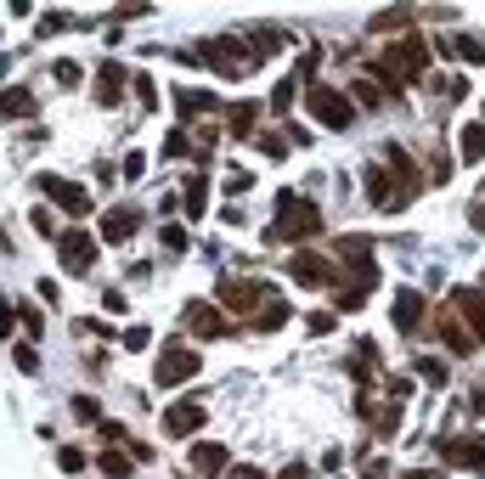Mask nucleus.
<instances>
[{"mask_svg":"<svg viewBox=\"0 0 485 479\" xmlns=\"http://www.w3.org/2000/svg\"><path fill=\"white\" fill-rule=\"evenodd\" d=\"M429 57H435V40H423V35H401L396 45H384L378 51V80H384L389 90L401 97V85H412V80H423L429 73Z\"/></svg>","mask_w":485,"mask_h":479,"instance_id":"1","label":"nucleus"},{"mask_svg":"<svg viewBox=\"0 0 485 479\" xmlns=\"http://www.w3.org/2000/svg\"><path fill=\"white\" fill-rule=\"evenodd\" d=\"M322 237V209L299 192H277V220L266 226V243H311Z\"/></svg>","mask_w":485,"mask_h":479,"instance_id":"2","label":"nucleus"},{"mask_svg":"<svg viewBox=\"0 0 485 479\" xmlns=\"http://www.w3.org/2000/svg\"><path fill=\"white\" fill-rule=\"evenodd\" d=\"M192 57L209 63L215 73H226V80H242V73L254 68V45H242V35H215V40H204Z\"/></svg>","mask_w":485,"mask_h":479,"instance_id":"3","label":"nucleus"},{"mask_svg":"<svg viewBox=\"0 0 485 479\" xmlns=\"http://www.w3.org/2000/svg\"><path fill=\"white\" fill-rule=\"evenodd\" d=\"M305 113H311L322 130H350V119H356V102H350V90L311 85V90H305Z\"/></svg>","mask_w":485,"mask_h":479,"instance_id":"4","label":"nucleus"},{"mask_svg":"<svg viewBox=\"0 0 485 479\" xmlns=\"http://www.w3.org/2000/svg\"><path fill=\"white\" fill-rule=\"evenodd\" d=\"M198 373H204L198 350H181V344H164V350H158V361H153V383H158V390H175V383H192Z\"/></svg>","mask_w":485,"mask_h":479,"instance_id":"5","label":"nucleus"},{"mask_svg":"<svg viewBox=\"0 0 485 479\" xmlns=\"http://www.w3.org/2000/svg\"><path fill=\"white\" fill-rule=\"evenodd\" d=\"M35 187H40L45 197H51V204L68 214V220H85V214H90V192L80 187V181H68V175H51V169H45V175H35Z\"/></svg>","mask_w":485,"mask_h":479,"instance_id":"6","label":"nucleus"},{"mask_svg":"<svg viewBox=\"0 0 485 479\" xmlns=\"http://www.w3.org/2000/svg\"><path fill=\"white\" fill-rule=\"evenodd\" d=\"M209 423V400L204 395H181L170 412H164V435L170 440H187V435H198V429Z\"/></svg>","mask_w":485,"mask_h":479,"instance_id":"7","label":"nucleus"},{"mask_svg":"<svg viewBox=\"0 0 485 479\" xmlns=\"http://www.w3.org/2000/svg\"><path fill=\"white\" fill-rule=\"evenodd\" d=\"M389 316H396V333L418 338L429 328V299H423L418 288H396V299H389Z\"/></svg>","mask_w":485,"mask_h":479,"instance_id":"8","label":"nucleus"},{"mask_svg":"<svg viewBox=\"0 0 485 479\" xmlns=\"http://www.w3.org/2000/svg\"><path fill=\"white\" fill-rule=\"evenodd\" d=\"M96 243L102 237H90V231H63V237H57V259H63V271H73V276H85L90 266H96Z\"/></svg>","mask_w":485,"mask_h":479,"instance_id":"9","label":"nucleus"},{"mask_svg":"<svg viewBox=\"0 0 485 479\" xmlns=\"http://www.w3.org/2000/svg\"><path fill=\"white\" fill-rule=\"evenodd\" d=\"M282 271L294 276L299 288H339V271H333L322 254H305V249H299V254H288V266H282Z\"/></svg>","mask_w":485,"mask_h":479,"instance_id":"10","label":"nucleus"},{"mask_svg":"<svg viewBox=\"0 0 485 479\" xmlns=\"http://www.w3.org/2000/svg\"><path fill=\"white\" fill-rule=\"evenodd\" d=\"M435 333H441V344H446L451 355H474V350H480V338L463 328V316L451 311V305H441V311H435Z\"/></svg>","mask_w":485,"mask_h":479,"instance_id":"11","label":"nucleus"},{"mask_svg":"<svg viewBox=\"0 0 485 479\" xmlns=\"http://www.w3.org/2000/svg\"><path fill=\"white\" fill-rule=\"evenodd\" d=\"M441 468H485V440L480 435H458V440H441Z\"/></svg>","mask_w":485,"mask_h":479,"instance_id":"12","label":"nucleus"},{"mask_svg":"<svg viewBox=\"0 0 485 479\" xmlns=\"http://www.w3.org/2000/svg\"><path fill=\"white\" fill-rule=\"evenodd\" d=\"M446 305L463 316V328L485 344V288H451V299H446Z\"/></svg>","mask_w":485,"mask_h":479,"instance_id":"13","label":"nucleus"},{"mask_svg":"<svg viewBox=\"0 0 485 479\" xmlns=\"http://www.w3.org/2000/svg\"><path fill=\"white\" fill-rule=\"evenodd\" d=\"M181 316H187V328L198 338H226V333H232V328H226V311H220V305H209V299H192Z\"/></svg>","mask_w":485,"mask_h":479,"instance_id":"14","label":"nucleus"},{"mask_svg":"<svg viewBox=\"0 0 485 479\" xmlns=\"http://www.w3.org/2000/svg\"><path fill=\"white\" fill-rule=\"evenodd\" d=\"M135 231H142V209L135 204H113L102 214V243H130Z\"/></svg>","mask_w":485,"mask_h":479,"instance_id":"15","label":"nucleus"},{"mask_svg":"<svg viewBox=\"0 0 485 479\" xmlns=\"http://www.w3.org/2000/svg\"><path fill=\"white\" fill-rule=\"evenodd\" d=\"M260 282H220L215 288V305L220 311H260Z\"/></svg>","mask_w":485,"mask_h":479,"instance_id":"16","label":"nucleus"},{"mask_svg":"<svg viewBox=\"0 0 485 479\" xmlns=\"http://www.w3.org/2000/svg\"><path fill=\"white\" fill-rule=\"evenodd\" d=\"M226 468H232V452H226L220 440H198V445H192V474L215 479V474H226Z\"/></svg>","mask_w":485,"mask_h":479,"instance_id":"17","label":"nucleus"},{"mask_svg":"<svg viewBox=\"0 0 485 479\" xmlns=\"http://www.w3.org/2000/svg\"><path fill=\"white\" fill-rule=\"evenodd\" d=\"M96 102H102V107H119V102H125V63H119V57H108V63L96 68Z\"/></svg>","mask_w":485,"mask_h":479,"instance_id":"18","label":"nucleus"},{"mask_svg":"<svg viewBox=\"0 0 485 479\" xmlns=\"http://www.w3.org/2000/svg\"><path fill=\"white\" fill-rule=\"evenodd\" d=\"M254 125H260V102L242 97L226 107V135H237V142H254Z\"/></svg>","mask_w":485,"mask_h":479,"instance_id":"19","label":"nucleus"},{"mask_svg":"<svg viewBox=\"0 0 485 479\" xmlns=\"http://www.w3.org/2000/svg\"><path fill=\"white\" fill-rule=\"evenodd\" d=\"M175 113H181V119L220 113V97H215V90H198V85H181V90H175Z\"/></svg>","mask_w":485,"mask_h":479,"instance_id":"20","label":"nucleus"},{"mask_svg":"<svg viewBox=\"0 0 485 479\" xmlns=\"http://www.w3.org/2000/svg\"><path fill=\"white\" fill-rule=\"evenodd\" d=\"M0 119H12V125H18V119H35V90H28V85H6V90H0Z\"/></svg>","mask_w":485,"mask_h":479,"instance_id":"21","label":"nucleus"},{"mask_svg":"<svg viewBox=\"0 0 485 479\" xmlns=\"http://www.w3.org/2000/svg\"><path fill=\"white\" fill-rule=\"evenodd\" d=\"M181 209H187V220H204L209 214V175H187V192H181Z\"/></svg>","mask_w":485,"mask_h":479,"instance_id":"22","label":"nucleus"},{"mask_svg":"<svg viewBox=\"0 0 485 479\" xmlns=\"http://www.w3.org/2000/svg\"><path fill=\"white\" fill-rule=\"evenodd\" d=\"M441 57H463V63H485V35H458V40H435Z\"/></svg>","mask_w":485,"mask_h":479,"instance_id":"23","label":"nucleus"},{"mask_svg":"<svg viewBox=\"0 0 485 479\" xmlns=\"http://www.w3.org/2000/svg\"><path fill=\"white\" fill-rule=\"evenodd\" d=\"M458 158L463 164H480L485 158V125H480V119H468V125L458 130Z\"/></svg>","mask_w":485,"mask_h":479,"instance_id":"24","label":"nucleus"},{"mask_svg":"<svg viewBox=\"0 0 485 479\" xmlns=\"http://www.w3.org/2000/svg\"><path fill=\"white\" fill-rule=\"evenodd\" d=\"M288 305L282 299H271V305H260V311H254V333H277V328H288Z\"/></svg>","mask_w":485,"mask_h":479,"instance_id":"25","label":"nucleus"},{"mask_svg":"<svg viewBox=\"0 0 485 479\" xmlns=\"http://www.w3.org/2000/svg\"><path fill=\"white\" fill-rule=\"evenodd\" d=\"M63 28H80V18H73V12H45V18L35 23V35L51 40V35H63Z\"/></svg>","mask_w":485,"mask_h":479,"instance_id":"26","label":"nucleus"},{"mask_svg":"<svg viewBox=\"0 0 485 479\" xmlns=\"http://www.w3.org/2000/svg\"><path fill=\"white\" fill-rule=\"evenodd\" d=\"M28 226H35V231H40V237H51V243H57V237H63V226H57V214H51V209H45V204H35V209H28Z\"/></svg>","mask_w":485,"mask_h":479,"instance_id":"27","label":"nucleus"},{"mask_svg":"<svg viewBox=\"0 0 485 479\" xmlns=\"http://www.w3.org/2000/svg\"><path fill=\"white\" fill-rule=\"evenodd\" d=\"M51 80H57V85H68V90H73V85H85V68H80V63H73V57H57V63H51Z\"/></svg>","mask_w":485,"mask_h":479,"instance_id":"28","label":"nucleus"},{"mask_svg":"<svg viewBox=\"0 0 485 479\" xmlns=\"http://www.w3.org/2000/svg\"><path fill=\"white\" fill-rule=\"evenodd\" d=\"M18 316H23V328H28V344H40V333H45L40 305H35V299H18Z\"/></svg>","mask_w":485,"mask_h":479,"instance_id":"29","label":"nucleus"},{"mask_svg":"<svg viewBox=\"0 0 485 479\" xmlns=\"http://www.w3.org/2000/svg\"><path fill=\"white\" fill-rule=\"evenodd\" d=\"M57 468H63V474H85L90 457L80 452V445H57Z\"/></svg>","mask_w":485,"mask_h":479,"instance_id":"30","label":"nucleus"},{"mask_svg":"<svg viewBox=\"0 0 485 479\" xmlns=\"http://www.w3.org/2000/svg\"><path fill=\"white\" fill-rule=\"evenodd\" d=\"M333 328H339V311H311V316H305V333H311V338H327Z\"/></svg>","mask_w":485,"mask_h":479,"instance_id":"31","label":"nucleus"},{"mask_svg":"<svg viewBox=\"0 0 485 479\" xmlns=\"http://www.w3.org/2000/svg\"><path fill=\"white\" fill-rule=\"evenodd\" d=\"M68 412L80 417V423H102V406H96V395H73V400H68Z\"/></svg>","mask_w":485,"mask_h":479,"instance_id":"32","label":"nucleus"},{"mask_svg":"<svg viewBox=\"0 0 485 479\" xmlns=\"http://www.w3.org/2000/svg\"><path fill=\"white\" fill-rule=\"evenodd\" d=\"M412 12H373V35H389V28H406Z\"/></svg>","mask_w":485,"mask_h":479,"instance_id":"33","label":"nucleus"},{"mask_svg":"<svg viewBox=\"0 0 485 479\" xmlns=\"http://www.w3.org/2000/svg\"><path fill=\"white\" fill-rule=\"evenodd\" d=\"M446 181H451V158L435 147V152H429V187H446Z\"/></svg>","mask_w":485,"mask_h":479,"instance_id":"34","label":"nucleus"},{"mask_svg":"<svg viewBox=\"0 0 485 479\" xmlns=\"http://www.w3.org/2000/svg\"><path fill=\"white\" fill-rule=\"evenodd\" d=\"M418 378H423V383H441V390H446V378H451V373H446V361L423 355V361H418Z\"/></svg>","mask_w":485,"mask_h":479,"instance_id":"35","label":"nucleus"},{"mask_svg":"<svg viewBox=\"0 0 485 479\" xmlns=\"http://www.w3.org/2000/svg\"><path fill=\"white\" fill-rule=\"evenodd\" d=\"M350 90H356V102H361V107H384V85H373V80H356Z\"/></svg>","mask_w":485,"mask_h":479,"instance_id":"36","label":"nucleus"},{"mask_svg":"<svg viewBox=\"0 0 485 479\" xmlns=\"http://www.w3.org/2000/svg\"><path fill=\"white\" fill-rule=\"evenodd\" d=\"M158 243H164V254H187V231L181 226H158Z\"/></svg>","mask_w":485,"mask_h":479,"instance_id":"37","label":"nucleus"},{"mask_svg":"<svg viewBox=\"0 0 485 479\" xmlns=\"http://www.w3.org/2000/svg\"><path fill=\"white\" fill-rule=\"evenodd\" d=\"M254 147H260V152H266V158H288V142H282V135H277V130H266V135H254Z\"/></svg>","mask_w":485,"mask_h":479,"instance_id":"38","label":"nucleus"},{"mask_svg":"<svg viewBox=\"0 0 485 479\" xmlns=\"http://www.w3.org/2000/svg\"><path fill=\"white\" fill-rule=\"evenodd\" d=\"M12 361H18V373H40V344H18Z\"/></svg>","mask_w":485,"mask_h":479,"instance_id":"39","label":"nucleus"},{"mask_svg":"<svg viewBox=\"0 0 485 479\" xmlns=\"http://www.w3.org/2000/svg\"><path fill=\"white\" fill-rule=\"evenodd\" d=\"M130 85H135V102H142V107H158V85L147 80V73H135Z\"/></svg>","mask_w":485,"mask_h":479,"instance_id":"40","label":"nucleus"},{"mask_svg":"<svg viewBox=\"0 0 485 479\" xmlns=\"http://www.w3.org/2000/svg\"><path fill=\"white\" fill-rule=\"evenodd\" d=\"M294 97H299V85H294V80H282L277 90H271V107H277V113H288V107H294Z\"/></svg>","mask_w":485,"mask_h":479,"instance_id":"41","label":"nucleus"},{"mask_svg":"<svg viewBox=\"0 0 485 479\" xmlns=\"http://www.w3.org/2000/svg\"><path fill=\"white\" fill-rule=\"evenodd\" d=\"M249 187H254V175H249V169H226V192H232V197H242Z\"/></svg>","mask_w":485,"mask_h":479,"instance_id":"42","label":"nucleus"},{"mask_svg":"<svg viewBox=\"0 0 485 479\" xmlns=\"http://www.w3.org/2000/svg\"><path fill=\"white\" fill-rule=\"evenodd\" d=\"M96 435L108 440V445H119V440H125V423H119V417H102V423H96Z\"/></svg>","mask_w":485,"mask_h":479,"instance_id":"43","label":"nucleus"},{"mask_svg":"<svg viewBox=\"0 0 485 479\" xmlns=\"http://www.w3.org/2000/svg\"><path fill=\"white\" fill-rule=\"evenodd\" d=\"M119 338H125V350H147V344H153V333H147V328H125Z\"/></svg>","mask_w":485,"mask_h":479,"instance_id":"44","label":"nucleus"},{"mask_svg":"<svg viewBox=\"0 0 485 479\" xmlns=\"http://www.w3.org/2000/svg\"><path fill=\"white\" fill-rule=\"evenodd\" d=\"M226 479H271V474L254 468V462H232V468H226Z\"/></svg>","mask_w":485,"mask_h":479,"instance_id":"45","label":"nucleus"},{"mask_svg":"<svg viewBox=\"0 0 485 479\" xmlns=\"http://www.w3.org/2000/svg\"><path fill=\"white\" fill-rule=\"evenodd\" d=\"M102 468H108L113 479H130V474H125V452H102Z\"/></svg>","mask_w":485,"mask_h":479,"instance_id":"46","label":"nucleus"},{"mask_svg":"<svg viewBox=\"0 0 485 479\" xmlns=\"http://www.w3.org/2000/svg\"><path fill=\"white\" fill-rule=\"evenodd\" d=\"M12 328H18V305H12V299H0V338H6Z\"/></svg>","mask_w":485,"mask_h":479,"instance_id":"47","label":"nucleus"},{"mask_svg":"<svg viewBox=\"0 0 485 479\" xmlns=\"http://www.w3.org/2000/svg\"><path fill=\"white\" fill-rule=\"evenodd\" d=\"M102 305H108L113 316H125V288H108V293H102Z\"/></svg>","mask_w":485,"mask_h":479,"instance_id":"48","label":"nucleus"},{"mask_svg":"<svg viewBox=\"0 0 485 479\" xmlns=\"http://www.w3.org/2000/svg\"><path fill=\"white\" fill-rule=\"evenodd\" d=\"M142 169H147V158H142V152H125V181H135Z\"/></svg>","mask_w":485,"mask_h":479,"instance_id":"49","label":"nucleus"},{"mask_svg":"<svg viewBox=\"0 0 485 479\" xmlns=\"http://www.w3.org/2000/svg\"><path fill=\"white\" fill-rule=\"evenodd\" d=\"M468 412H474V417H485V378L474 383V395H468Z\"/></svg>","mask_w":485,"mask_h":479,"instance_id":"50","label":"nucleus"},{"mask_svg":"<svg viewBox=\"0 0 485 479\" xmlns=\"http://www.w3.org/2000/svg\"><path fill=\"white\" fill-rule=\"evenodd\" d=\"M277 479H311V462H288V468Z\"/></svg>","mask_w":485,"mask_h":479,"instance_id":"51","label":"nucleus"},{"mask_svg":"<svg viewBox=\"0 0 485 479\" xmlns=\"http://www.w3.org/2000/svg\"><path fill=\"white\" fill-rule=\"evenodd\" d=\"M468 220H474V231H485V197H474V204H468Z\"/></svg>","mask_w":485,"mask_h":479,"instance_id":"52","label":"nucleus"},{"mask_svg":"<svg viewBox=\"0 0 485 479\" xmlns=\"http://www.w3.org/2000/svg\"><path fill=\"white\" fill-rule=\"evenodd\" d=\"M401 479H446V468H412V474H401Z\"/></svg>","mask_w":485,"mask_h":479,"instance_id":"53","label":"nucleus"},{"mask_svg":"<svg viewBox=\"0 0 485 479\" xmlns=\"http://www.w3.org/2000/svg\"><path fill=\"white\" fill-rule=\"evenodd\" d=\"M480 125H485V107H480Z\"/></svg>","mask_w":485,"mask_h":479,"instance_id":"54","label":"nucleus"},{"mask_svg":"<svg viewBox=\"0 0 485 479\" xmlns=\"http://www.w3.org/2000/svg\"><path fill=\"white\" fill-rule=\"evenodd\" d=\"M480 288H485V276H480Z\"/></svg>","mask_w":485,"mask_h":479,"instance_id":"55","label":"nucleus"},{"mask_svg":"<svg viewBox=\"0 0 485 479\" xmlns=\"http://www.w3.org/2000/svg\"><path fill=\"white\" fill-rule=\"evenodd\" d=\"M480 197H485V192H480Z\"/></svg>","mask_w":485,"mask_h":479,"instance_id":"56","label":"nucleus"}]
</instances>
